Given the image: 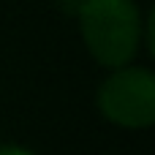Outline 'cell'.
Here are the masks:
<instances>
[{
    "mask_svg": "<svg viewBox=\"0 0 155 155\" xmlns=\"http://www.w3.org/2000/svg\"><path fill=\"white\" fill-rule=\"evenodd\" d=\"M0 155H35V153L25 150V147H16V144H5V147H0Z\"/></svg>",
    "mask_w": 155,
    "mask_h": 155,
    "instance_id": "3957f363",
    "label": "cell"
},
{
    "mask_svg": "<svg viewBox=\"0 0 155 155\" xmlns=\"http://www.w3.org/2000/svg\"><path fill=\"white\" fill-rule=\"evenodd\" d=\"M52 3H57L63 11H68V14H76V8H79V3L82 0H52Z\"/></svg>",
    "mask_w": 155,
    "mask_h": 155,
    "instance_id": "277c9868",
    "label": "cell"
},
{
    "mask_svg": "<svg viewBox=\"0 0 155 155\" xmlns=\"http://www.w3.org/2000/svg\"><path fill=\"white\" fill-rule=\"evenodd\" d=\"M112 71L98 87L101 114L123 128H150L155 123V74L131 63Z\"/></svg>",
    "mask_w": 155,
    "mask_h": 155,
    "instance_id": "7a4b0ae2",
    "label": "cell"
},
{
    "mask_svg": "<svg viewBox=\"0 0 155 155\" xmlns=\"http://www.w3.org/2000/svg\"><path fill=\"white\" fill-rule=\"evenodd\" d=\"M76 16L84 46L101 65L120 68L136 57L144 25L134 0H82Z\"/></svg>",
    "mask_w": 155,
    "mask_h": 155,
    "instance_id": "6da1fadb",
    "label": "cell"
}]
</instances>
